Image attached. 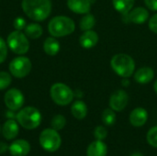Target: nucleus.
<instances>
[{"instance_id": "1", "label": "nucleus", "mask_w": 157, "mask_h": 156, "mask_svg": "<svg viewBox=\"0 0 157 156\" xmlns=\"http://www.w3.org/2000/svg\"><path fill=\"white\" fill-rule=\"evenodd\" d=\"M22 8L29 18L41 21L50 16L52 12V3L50 0H23Z\"/></svg>"}, {"instance_id": "2", "label": "nucleus", "mask_w": 157, "mask_h": 156, "mask_svg": "<svg viewBox=\"0 0 157 156\" xmlns=\"http://www.w3.org/2000/svg\"><path fill=\"white\" fill-rule=\"evenodd\" d=\"M110 66L118 75L123 78L132 76L135 70V63L133 59L125 53L114 55L110 61Z\"/></svg>"}, {"instance_id": "3", "label": "nucleus", "mask_w": 157, "mask_h": 156, "mask_svg": "<svg viewBox=\"0 0 157 156\" xmlns=\"http://www.w3.org/2000/svg\"><path fill=\"white\" fill-rule=\"evenodd\" d=\"M75 22L68 17L57 16L51 19L48 25L49 32L53 37H63L74 32Z\"/></svg>"}, {"instance_id": "4", "label": "nucleus", "mask_w": 157, "mask_h": 156, "mask_svg": "<svg viewBox=\"0 0 157 156\" xmlns=\"http://www.w3.org/2000/svg\"><path fill=\"white\" fill-rule=\"evenodd\" d=\"M17 120L21 127L26 130H33L40 126L41 121V115L40 111L33 107H27L22 108L16 116Z\"/></svg>"}, {"instance_id": "5", "label": "nucleus", "mask_w": 157, "mask_h": 156, "mask_svg": "<svg viewBox=\"0 0 157 156\" xmlns=\"http://www.w3.org/2000/svg\"><path fill=\"white\" fill-rule=\"evenodd\" d=\"M39 141L40 146L50 153L56 152L62 144L61 136L58 133V131H55L54 129H45L42 131L40 134Z\"/></svg>"}, {"instance_id": "6", "label": "nucleus", "mask_w": 157, "mask_h": 156, "mask_svg": "<svg viewBox=\"0 0 157 156\" xmlns=\"http://www.w3.org/2000/svg\"><path fill=\"white\" fill-rule=\"evenodd\" d=\"M51 97L52 99L60 106H66L73 101L74 92L72 89L62 83H56L51 87Z\"/></svg>"}, {"instance_id": "7", "label": "nucleus", "mask_w": 157, "mask_h": 156, "mask_svg": "<svg viewBox=\"0 0 157 156\" xmlns=\"http://www.w3.org/2000/svg\"><path fill=\"white\" fill-rule=\"evenodd\" d=\"M7 45L17 54H24L29 49V42L26 34L20 30L11 32L7 37Z\"/></svg>"}, {"instance_id": "8", "label": "nucleus", "mask_w": 157, "mask_h": 156, "mask_svg": "<svg viewBox=\"0 0 157 156\" xmlns=\"http://www.w3.org/2000/svg\"><path fill=\"white\" fill-rule=\"evenodd\" d=\"M31 70V62L27 57H17L11 61L9 71L15 77L22 78L27 76Z\"/></svg>"}, {"instance_id": "9", "label": "nucleus", "mask_w": 157, "mask_h": 156, "mask_svg": "<svg viewBox=\"0 0 157 156\" xmlns=\"http://www.w3.org/2000/svg\"><path fill=\"white\" fill-rule=\"evenodd\" d=\"M4 101L8 109L16 111L18 110L24 104V96L17 88H12L5 94Z\"/></svg>"}, {"instance_id": "10", "label": "nucleus", "mask_w": 157, "mask_h": 156, "mask_svg": "<svg viewBox=\"0 0 157 156\" xmlns=\"http://www.w3.org/2000/svg\"><path fill=\"white\" fill-rule=\"evenodd\" d=\"M149 18V12L144 7H135L129 13L122 14V20L124 23H134V24H144Z\"/></svg>"}, {"instance_id": "11", "label": "nucleus", "mask_w": 157, "mask_h": 156, "mask_svg": "<svg viewBox=\"0 0 157 156\" xmlns=\"http://www.w3.org/2000/svg\"><path fill=\"white\" fill-rule=\"evenodd\" d=\"M128 101H129L128 94L124 90L119 89L113 92V94L110 96L109 107L114 111H121L126 108Z\"/></svg>"}, {"instance_id": "12", "label": "nucleus", "mask_w": 157, "mask_h": 156, "mask_svg": "<svg viewBox=\"0 0 157 156\" xmlns=\"http://www.w3.org/2000/svg\"><path fill=\"white\" fill-rule=\"evenodd\" d=\"M12 156H27L30 151V144L25 140H16L8 147Z\"/></svg>"}, {"instance_id": "13", "label": "nucleus", "mask_w": 157, "mask_h": 156, "mask_svg": "<svg viewBox=\"0 0 157 156\" xmlns=\"http://www.w3.org/2000/svg\"><path fill=\"white\" fill-rule=\"evenodd\" d=\"M148 120V113L146 109L143 108H137L133 109L130 114V122L134 127L144 126Z\"/></svg>"}, {"instance_id": "14", "label": "nucleus", "mask_w": 157, "mask_h": 156, "mask_svg": "<svg viewBox=\"0 0 157 156\" xmlns=\"http://www.w3.org/2000/svg\"><path fill=\"white\" fill-rule=\"evenodd\" d=\"M67 6L75 13L87 14L91 9V0H67Z\"/></svg>"}, {"instance_id": "15", "label": "nucleus", "mask_w": 157, "mask_h": 156, "mask_svg": "<svg viewBox=\"0 0 157 156\" xmlns=\"http://www.w3.org/2000/svg\"><path fill=\"white\" fill-rule=\"evenodd\" d=\"M79 42L83 48H86V49L93 48L98 42V35L94 30H91V29L86 30L81 35L79 39Z\"/></svg>"}, {"instance_id": "16", "label": "nucleus", "mask_w": 157, "mask_h": 156, "mask_svg": "<svg viewBox=\"0 0 157 156\" xmlns=\"http://www.w3.org/2000/svg\"><path fill=\"white\" fill-rule=\"evenodd\" d=\"M155 76V72L150 67H142L138 69L134 74V80L138 84L145 85L150 83Z\"/></svg>"}, {"instance_id": "17", "label": "nucleus", "mask_w": 157, "mask_h": 156, "mask_svg": "<svg viewBox=\"0 0 157 156\" xmlns=\"http://www.w3.org/2000/svg\"><path fill=\"white\" fill-rule=\"evenodd\" d=\"M108 152L107 145L99 140H96L91 143L86 150L87 156H106Z\"/></svg>"}, {"instance_id": "18", "label": "nucleus", "mask_w": 157, "mask_h": 156, "mask_svg": "<svg viewBox=\"0 0 157 156\" xmlns=\"http://www.w3.org/2000/svg\"><path fill=\"white\" fill-rule=\"evenodd\" d=\"M18 125L17 123L14 120H8L4 123L3 129H2V132H3V136L6 139V140H13L15 139L17 134H18Z\"/></svg>"}, {"instance_id": "19", "label": "nucleus", "mask_w": 157, "mask_h": 156, "mask_svg": "<svg viewBox=\"0 0 157 156\" xmlns=\"http://www.w3.org/2000/svg\"><path fill=\"white\" fill-rule=\"evenodd\" d=\"M71 112L76 120H83L87 114V107L85 102L77 100L72 105Z\"/></svg>"}, {"instance_id": "20", "label": "nucleus", "mask_w": 157, "mask_h": 156, "mask_svg": "<svg viewBox=\"0 0 157 156\" xmlns=\"http://www.w3.org/2000/svg\"><path fill=\"white\" fill-rule=\"evenodd\" d=\"M43 50L48 55H56L60 51V43L55 38H47L43 44Z\"/></svg>"}, {"instance_id": "21", "label": "nucleus", "mask_w": 157, "mask_h": 156, "mask_svg": "<svg viewBox=\"0 0 157 156\" xmlns=\"http://www.w3.org/2000/svg\"><path fill=\"white\" fill-rule=\"evenodd\" d=\"M135 0H112L114 8L121 14L129 13L134 6Z\"/></svg>"}, {"instance_id": "22", "label": "nucleus", "mask_w": 157, "mask_h": 156, "mask_svg": "<svg viewBox=\"0 0 157 156\" xmlns=\"http://www.w3.org/2000/svg\"><path fill=\"white\" fill-rule=\"evenodd\" d=\"M25 34L31 39H38L42 34V28L37 23H30L25 27Z\"/></svg>"}, {"instance_id": "23", "label": "nucleus", "mask_w": 157, "mask_h": 156, "mask_svg": "<svg viewBox=\"0 0 157 156\" xmlns=\"http://www.w3.org/2000/svg\"><path fill=\"white\" fill-rule=\"evenodd\" d=\"M95 24H96V18H95V17L92 14H86V15H85L81 18L80 23H79V26H80V29L83 31H86V30L92 29L94 28Z\"/></svg>"}, {"instance_id": "24", "label": "nucleus", "mask_w": 157, "mask_h": 156, "mask_svg": "<svg viewBox=\"0 0 157 156\" xmlns=\"http://www.w3.org/2000/svg\"><path fill=\"white\" fill-rule=\"evenodd\" d=\"M102 121L107 126H112L116 122V114L112 108H106L102 113Z\"/></svg>"}, {"instance_id": "25", "label": "nucleus", "mask_w": 157, "mask_h": 156, "mask_svg": "<svg viewBox=\"0 0 157 156\" xmlns=\"http://www.w3.org/2000/svg\"><path fill=\"white\" fill-rule=\"evenodd\" d=\"M52 127L55 131H61L64 128L66 124V120L63 115H55L52 120Z\"/></svg>"}, {"instance_id": "26", "label": "nucleus", "mask_w": 157, "mask_h": 156, "mask_svg": "<svg viewBox=\"0 0 157 156\" xmlns=\"http://www.w3.org/2000/svg\"><path fill=\"white\" fill-rule=\"evenodd\" d=\"M146 139H147V143L151 146L157 148V126H155L149 130L146 135Z\"/></svg>"}, {"instance_id": "27", "label": "nucleus", "mask_w": 157, "mask_h": 156, "mask_svg": "<svg viewBox=\"0 0 157 156\" xmlns=\"http://www.w3.org/2000/svg\"><path fill=\"white\" fill-rule=\"evenodd\" d=\"M11 76L6 72H0V90L6 89L11 84Z\"/></svg>"}, {"instance_id": "28", "label": "nucleus", "mask_w": 157, "mask_h": 156, "mask_svg": "<svg viewBox=\"0 0 157 156\" xmlns=\"http://www.w3.org/2000/svg\"><path fill=\"white\" fill-rule=\"evenodd\" d=\"M108 135V131L106 130V128L104 126H98L96 127L95 131H94V136L97 140L99 141H103L104 139L107 138Z\"/></svg>"}, {"instance_id": "29", "label": "nucleus", "mask_w": 157, "mask_h": 156, "mask_svg": "<svg viewBox=\"0 0 157 156\" xmlns=\"http://www.w3.org/2000/svg\"><path fill=\"white\" fill-rule=\"evenodd\" d=\"M7 56V48L6 41L0 37V63L5 62Z\"/></svg>"}, {"instance_id": "30", "label": "nucleus", "mask_w": 157, "mask_h": 156, "mask_svg": "<svg viewBox=\"0 0 157 156\" xmlns=\"http://www.w3.org/2000/svg\"><path fill=\"white\" fill-rule=\"evenodd\" d=\"M13 26L17 30H21L26 27V20L21 17H17L14 19Z\"/></svg>"}, {"instance_id": "31", "label": "nucleus", "mask_w": 157, "mask_h": 156, "mask_svg": "<svg viewBox=\"0 0 157 156\" xmlns=\"http://www.w3.org/2000/svg\"><path fill=\"white\" fill-rule=\"evenodd\" d=\"M149 29L153 32L157 33V14H155L154 16L151 17L149 20Z\"/></svg>"}, {"instance_id": "32", "label": "nucleus", "mask_w": 157, "mask_h": 156, "mask_svg": "<svg viewBox=\"0 0 157 156\" xmlns=\"http://www.w3.org/2000/svg\"><path fill=\"white\" fill-rule=\"evenodd\" d=\"M144 3L150 10L157 11V0H144Z\"/></svg>"}, {"instance_id": "33", "label": "nucleus", "mask_w": 157, "mask_h": 156, "mask_svg": "<svg viewBox=\"0 0 157 156\" xmlns=\"http://www.w3.org/2000/svg\"><path fill=\"white\" fill-rule=\"evenodd\" d=\"M8 149L7 145L5 143H2L0 142V154H3L6 152V150Z\"/></svg>"}, {"instance_id": "34", "label": "nucleus", "mask_w": 157, "mask_h": 156, "mask_svg": "<svg viewBox=\"0 0 157 156\" xmlns=\"http://www.w3.org/2000/svg\"><path fill=\"white\" fill-rule=\"evenodd\" d=\"M6 116L9 117L11 120H13L15 118V114H13V110H10V109H9V111L6 112Z\"/></svg>"}, {"instance_id": "35", "label": "nucleus", "mask_w": 157, "mask_h": 156, "mask_svg": "<svg viewBox=\"0 0 157 156\" xmlns=\"http://www.w3.org/2000/svg\"><path fill=\"white\" fill-rule=\"evenodd\" d=\"M132 156H144L141 153H138V152H136V153H133Z\"/></svg>"}, {"instance_id": "36", "label": "nucleus", "mask_w": 157, "mask_h": 156, "mask_svg": "<svg viewBox=\"0 0 157 156\" xmlns=\"http://www.w3.org/2000/svg\"><path fill=\"white\" fill-rule=\"evenodd\" d=\"M154 89H155V93H157V80H156V81H155V85H154Z\"/></svg>"}]
</instances>
